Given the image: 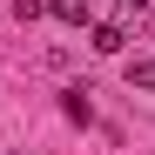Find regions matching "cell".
<instances>
[{"instance_id":"obj_4","label":"cell","mask_w":155,"mask_h":155,"mask_svg":"<svg viewBox=\"0 0 155 155\" xmlns=\"http://www.w3.org/2000/svg\"><path fill=\"white\" fill-rule=\"evenodd\" d=\"M142 20H148V0H121V7H115V27H121V34L142 27Z\"/></svg>"},{"instance_id":"obj_2","label":"cell","mask_w":155,"mask_h":155,"mask_svg":"<svg viewBox=\"0 0 155 155\" xmlns=\"http://www.w3.org/2000/svg\"><path fill=\"white\" fill-rule=\"evenodd\" d=\"M47 7H54V20H68V27H88V0H47Z\"/></svg>"},{"instance_id":"obj_5","label":"cell","mask_w":155,"mask_h":155,"mask_svg":"<svg viewBox=\"0 0 155 155\" xmlns=\"http://www.w3.org/2000/svg\"><path fill=\"white\" fill-rule=\"evenodd\" d=\"M61 115H68V121H88V115H94V108H88V88H68V94H61Z\"/></svg>"},{"instance_id":"obj_6","label":"cell","mask_w":155,"mask_h":155,"mask_svg":"<svg viewBox=\"0 0 155 155\" xmlns=\"http://www.w3.org/2000/svg\"><path fill=\"white\" fill-rule=\"evenodd\" d=\"M14 14H20V20H34V14H47V0H14Z\"/></svg>"},{"instance_id":"obj_1","label":"cell","mask_w":155,"mask_h":155,"mask_svg":"<svg viewBox=\"0 0 155 155\" xmlns=\"http://www.w3.org/2000/svg\"><path fill=\"white\" fill-rule=\"evenodd\" d=\"M88 47H94V54H121V47H128V34L115 27V20H101V27H94V41H88Z\"/></svg>"},{"instance_id":"obj_3","label":"cell","mask_w":155,"mask_h":155,"mask_svg":"<svg viewBox=\"0 0 155 155\" xmlns=\"http://www.w3.org/2000/svg\"><path fill=\"white\" fill-rule=\"evenodd\" d=\"M128 88H148L155 94V54H135V61H128Z\"/></svg>"}]
</instances>
